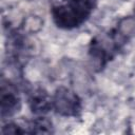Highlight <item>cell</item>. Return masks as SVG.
<instances>
[{
    "label": "cell",
    "instance_id": "1",
    "mask_svg": "<svg viewBox=\"0 0 135 135\" xmlns=\"http://www.w3.org/2000/svg\"><path fill=\"white\" fill-rule=\"evenodd\" d=\"M97 0H64L51 8L55 24L63 30L79 27L91 16Z\"/></svg>",
    "mask_w": 135,
    "mask_h": 135
},
{
    "label": "cell",
    "instance_id": "2",
    "mask_svg": "<svg viewBox=\"0 0 135 135\" xmlns=\"http://www.w3.org/2000/svg\"><path fill=\"white\" fill-rule=\"evenodd\" d=\"M52 103L55 112L64 117H76L81 112V100L79 96L63 85L56 89L52 97Z\"/></svg>",
    "mask_w": 135,
    "mask_h": 135
},
{
    "label": "cell",
    "instance_id": "3",
    "mask_svg": "<svg viewBox=\"0 0 135 135\" xmlns=\"http://www.w3.org/2000/svg\"><path fill=\"white\" fill-rule=\"evenodd\" d=\"M21 107V100L18 94L17 88L8 80H1L0 89V110L1 117H9L19 111Z\"/></svg>",
    "mask_w": 135,
    "mask_h": 135
},
{
    "label": "cell",
    "instance_id": "4",
    "mask_svg": "<svg viewBox=\"0 0 135 135\" xmlns=\"http://www.w3.org/2000/svg\"><path fill=\"white\" fill-rule=\"evenodd\" d=\"M28 105L35 114L47 113L51 109H53L52 97H50L44 89H35L28 96Z\"/></svg>",
    "mask_w": 135,
    "mask_h": 135
},
{
    "label": "cell",
    "instance_id": "5",
    "mask_svg": "<svg viewBox=\"0 0 135 135\" xmlns=\"http://www.w3.org/2000/svg\"><path fill=\"white\" fill-rule=\"evenodd\" d=\"M115 33L121 40L126 41L135 35V17H126L121 19L115 30Z\"/></svg>",
    "mask_w": 135,
    "mask_h": 135
},
{
    "label": "cell",
    "instance_id": "6",
    "mask_svg": "<svg viewBox=\"0 0 135 135\" xmlns=\"http://www.w3.org/2000/svg\"><path fill=\"white\" fill-rule=\"evenodd\" d=\"M32 134H51L53 133V123L46 117H37L30 124Z\"/></svg>",
    "mask_w": 135,
    "mask_h": 135
},
{
    "label": "cell",
    "instance_id": "7",
    "mask_svg": "<svg viewBox=\"0 0 135 135\" xmlns=\"http://www.w3.org/2000/svg\"><path fill=\"white\" fill-rule=\"evenodd\" d=\"M1 132L3 134H23V133H25L24 130H22L18 124H16L14 122H7V123H5L2 127Z\"/></svg>",
    "mask_w": 135,
    "mask_h": 135
},
{
    "label": "cell",
    "instance_id": "8",
    "mask_svg": "<svg viewBox=\"0 0 135 135\" xmlns=\"http://www.w3.org/2000/svg\"><path fill=\"white\" fill-rule=\"evenodd\" d=\"M134 14H135V6H134Z\"/></svg>",
    "mask_w": 135,
    "mask_h": 135
}]
</instances>
